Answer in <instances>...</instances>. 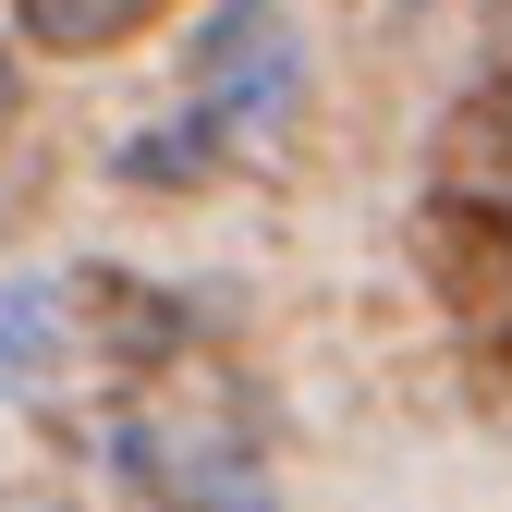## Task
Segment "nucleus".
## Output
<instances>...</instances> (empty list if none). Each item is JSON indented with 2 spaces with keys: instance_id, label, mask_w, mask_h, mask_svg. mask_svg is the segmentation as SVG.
Returning a JSON list of instances; mask_svg holds the SVG:
<instances>
[{
  "instance_id": "39448f33",
  "label": "nucleus",
  "mask_w": 512,
  "mask_h": 512,
  "mask_svg": "<svg viewBox=\"0 0 512 512\" xmlns=\"http://www.w3.org/2000/svg\"><path fill=\"white\" fill-rule=\"evenodd\" d=\"M13 98H25V86H13V49H0V122H13Z\"/></svg>"
},
{
  "instance_id": "f257e3e1",
  "label": "nucleus",
  "mask_w": 512,
  "mask_h": 512,
  "mask_svg": "<svg viewBox=\"0 0 512 512\" xmlns=\"http://www.w3.org/2000/svg\"><path fill=\"white\" fill-rule=\"evenodd\" d=\"M293 74H305V49L281 25V0H220V13L196 25V110L220 122V135H269V122L293 110Z\"/></svg>"
},
{
  "instance_id": "f03ea898",
  "label": "nucleus",
  "mask_w": 512,
  "mask_h": 512,
  "mask_svg": "<svg viewBox=\"0 0 512 512\" xmlns=\"http://www.w3.org/2000/svg\"><path fill=\"white\" fill-rule=\"evenodd\" d=\"M208 159H232V135H220L196 98H183L171 122H147V135L122 147V183H208Z\"/></svg>"
},
{
  "instance_id": "7ed1b4c3",
  "label": "nucleus",
  "mask_w": 512,
  "mask_h": 512,
  "mask_svg": "<svg viewBox=\"0 0 512 512\" xmlns=\"http://www.w3.org/2000/svg\"><path fill=\"white\" fill-rule=\"evenodd\" d=\"M49 330H61V293L49 281H0V378H37Z\"/></svg>"
},
{
  "instance_id": "20e7f679",
  "label": "nucleus",
  "mask_w": 512,
  "mask_h": 512,
  "mask_svg": "<svg viewBox=\"0 0 512 512\" xmlns=\"http://www.w3.org/2000/svg\"><path fill=\"white\" fill-rule=\"evenodd\" d=\"M25 25H37V37H61V49H98V37L135 25V0H25Z\"/></svg>"
}]
</instances>
